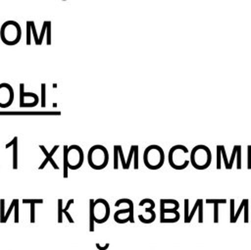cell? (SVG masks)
I'll use <instances>...</instances> for the list:
<instances>
[{
  "instance_id": "1",
  "label": "cell",
  "mask_w": 251,
  "mask_h": 250,
  "mask_svg": "<svg viewBox=\"0 0 251 250\" xmlns=\"http://www.w3.org/2000/svg\"><path fill=\"white\" fill-rule=\"evenodd\" d=\"M86 158L89 167L96 171L105 169L110 160L108 149L101 144L91 146L87 152Z\"/></svg>"
},
{
  "instance_id": "9",
  "label": "cell",
  "mask_w": 251,
  "mask_h": 250,
  "mask_svg": "<svg viewBox=\"0 0 251 250\" xmlns=\"http://www.w3.org/2000/svg\"><path fill=\"white\" fill-rule=\"evenodd\" d=\"M25 84H20V107L33 108L39 102V97L33 92H25Z\"/></svg>"
},
{
  "instance_id": "12",
  "label": "cell",
  "mask_w": 251,
  "mask_h": 250,
  "mask_svg": "<svg viewBox=\"0 0 251 250\" xmlns=\"http://www.w3.org/2000/svg\"><path fill=\"white\" fill-rule=\"evenodd\" d=\"M179 208V203L175 199H161L160 200V215L172 214L176 216H180L177 212Z\"/></svg>"
},
{
  "instance_id": "33",
  "label": "cell",
  "mask_w": 251,
  "mask_h": 250,
  "mask_svg": "<svg viewBox=\"0 0 251 250\" xmlns=\"http://www.w3.org/2000/svg\"><path fill=\"white\" fill-rule=\"evenodd\" d=\"M95 246L98 250H107L110 247V243H106L105 245H101L100 243H95Z\"/></svg>"
},
{
  "instance_id": "21",
  "label": "cell",
  "mask_w": 251,
  "mask_h": 250,
  "mask_svg": "<svg viewBox=\"0 0 251 250\" xmlns=\"http://www.w3.org/2000/svg\"><path fill=\"white\" fill-rule=\"evenodd\" d=\"M29 24H30V30H31V33L33 34L34 36V41H35V44L38 45L39 43V36L37 35V32H36V28H35V24L33 21H29Z\"/></svg>"
},
{
  "instance_id": "6",
  "label": "cell",
  "mask_w": 251,
  "mask_h": 250,
  "mask_svg": "<svg viewBox=\"0 0 251 250\" xmlns=\"http://www.w3.org/2000/svg\"><path fill=\"white\" fill-rule=\"evenodd\" d=\"M188 154V149L184 145L177 144L169 150L168 161L169 165L175 170H184L189 164V159H186L184 155Z\"/></svg>"
},
{
  "instance_id": "11",
  "label": "cell",
  "mask_w": 251,
  "mask_h": 250,
  "mask_svg": "<svg viewBox=\"0 0 251 250\" xmlns=\"http://www.w3.org/2000/svg\"><path fill=\"white\" fill-rule=\"evenodd\" d=\"M39 148H40L41 151L43 152V155H44L45 158H44V160L42 161L41 165L38 167V170H43V169L47 166V164H51V166H52V168H53L54 170H59V166L56 164V162H55L54 159H53V155L56 153L57 149L59 148V145H58V144L54 145L53 148H52L50 151H48V150L46 149V147H45L44 145H42V144L39 145Z\"/></svg>"
},
{
  "instance_id": "27",
  "label": "cell",
  "mask_w": 251,
  "mask_h": 250,
  "mask_svg": "<svg viewBox=\"0 0 251 250\" xmlns=\"http://www.w3.org/2000/svg\"><path fill=\"white\" fill-rule=\"evenodd\" d=\"M30 205V214H29V217H30V224H34L35 223V204H29Z\"/></svg>"
},
{
  "instance_id": "34",
  "label": "cell",
  "mask_w": 251,
  "mask_h": 250,
  "mask_svg": "<svg viewBox=\"0 0 251 250\" xmlns=\"http://www.w3.org/2000/svg\"><path fill=\"white\" fill-rule=\"evenodd\" d=\"M63 1H66V0H63Z\"/></svg>"
},
{
  "instance_id": "26",
  "label": "cell",
  "mask_w": 251,
  "mask_h": 250,
  "mask_svg": "<svg viewBox=\"0 0 251 250\" xmlns=\"http://www.w3.org/2000/svg\"><path fill=\"white\" fill-rule=\"evenodd\" d=\"M5 199L1 198L0 199V222L4 219V216H5Z\"/></svg>"
},
{
  "instance_id": "16",
  "label": "cell",
  "mask_w": 251,
  "mask_h": 250,
  "mask_svg": "<svg viewBox=\"0 0 251 250\" xmlns=\"http://www.w3.org/2000/svg\"><path fill=\"white\" fill-rule=\"evenodd\" d=\"M6 148L12 147V168L18 169V136H15L10 142L5 145Z\"/></svg>"
},
{
  "instance_id": "24",
  "label": "cell",
  "mask_w": 251,
  "mask_h": 250,
  "mask_svg": "<svg viewBox=\"0 0 251 250\" xmlns=\"http://www.w3.org/2000/svg\"><path fill=\"white\" fill-rule=\"evenodd\" d=\"M133 169H138V145H135L134 148V156H133Z\"/></svg>"
},
{
  "instance_id": "30",
  "label": "cell",
  "mask_w": 251,
  "mask_h": 250,
  "mask_svg": "<svg viewBox=\"0 0 251 250\" xmlns=\"http://www.w3.org/2000/svg\"><path fill=\"white\" fill-rule=\"evenodd\" d=\"M221 155H222L221 147H220V145H218L217 146V169L218 170L221 169Z\"/></svg>"
},
{
  "instance_id": "18",
  "label": "cell",
  "mask_w": 251,
  "mask_h": 250,
  "mask_svg": "<svg viewBox=\"0 0 251 250\" xmlns=\"http://www.w3.org/2000/svg\"><path fill=\"white\" fill-rule=\"evenodd\" d=\"M202 203H203V200H202V199L196 200V202H195V204H194V206H193L191 212L188 213V215H187L186 218H184V223H190V222H191L193 216L195 215V212L197 211V209L200 207V205H201Z\"/></svg>"
},
{
  "instance_id": "22",
  "label": "cell",
  "mask_w": 251,
  "mask_h": 250,
  "mask_svg": "<svg viewBox=\"0 0 251 250\" xmlns=\"http://www.w3.org/2000/svg\"><path fill=\"white\" fill-rule=\"evenodd\" d=\"M46 84L41 83V107L44 108L46 106Z\"/></svg>"
},
{
  "instance_id": "7",
  "label": "cell",
  "mask_w": 251,
  "mask_h": 250,
  "mask_svg": "<svg viewBox=\"0 0 251 250\" xmlns=\"http://www.w3.org/2000/svg\"><path fill=\"white\" fill-rule=\"evenodd\" d=\"M63 153L66 155L68 168L70 170L75 171L81 168L84 162V154L83 150L80 146L73 144L71 146L64 145L63 146Z\"/></svg>"
},
{
  "instance_id": "29",
  "label": "cell",
  "mask_w": 251,
  "mask_h": 250,
  "mask_svg": "<svg viewBox=\"0 0 251 250\" xmlns=\"http://www.w3.org/2000/svg\"><path fill=\"white\" fill-rule=\"evenodd\" d=\"M47 39H46V43L47 45L51 44V22L48 21V25H47Z\"/></svg>"
},
{
  "instance_id": "28",
  "label": "cell",
  "mask_w": 251,
  "mask_h": 250,
  "mask_svg": "<svg viewBox=\"0 0 251 250\" xmlns=\"http://www.w3.org/2000/svg\"><path fill=\"white\" fill-rule=\"evenodd\" d=\"M24 204H41L43 203V199H23Z\"/></svg>"
},
{
  "instance_id": "2",
  "label": "cell",
  "mask_w": 251,
  "mask_h": 250,
  "mask_svg": "<svg viewBox=\"0 0 251 250\" xmlns=\"http://www.w3.org/2000/svg\"><path fill=\"white\" fill-rule=\"evenodd\" d=\"M189 161L194 169L205 170L211 165L212 152L206 145H196L189 153Z\"/></svg>"
},
{
  "instance_id": "13",
  "label": "cell",
  "mask_w": 251,
  "mask_h": 250,
  "mask_svg": "<svg viewBox=\"0 0 251 250\" xmlns=\"http://www.w3.org/2000/svg\"><path fill=\"white\" fill-rule=\"evenodd\" d=\"M74 202H75L74 199H70V200L67 202L66 207L64 208V207H63V199H61V198L58 199V220H57V222H58L59 224H62V223H63V215H65V216L67 217V220H68V222H69L70 224H74V223H75V221H74V219L72 218L71 214L68 212L69 209H70V207H71V205L74 204Z\"/></svg>"
},
{
  "instance_id": "23",
  "label": "cell",
  "mask_w": 251,
  "mask_h": 250,
  "mask_svg": "<svg viewBox=\"0 0 251 250\" xmlns=\"http://www.w3.org/2000/svg\"><path fill=\"white\" fill-rule=\"evenodd\" d=\"M47 25H48V21H45L43 23V25H42V28H41V31H40V34H39V43L38 45H41L42 43V40H43V36L47 30Z\"/></svg>"
},
{
  "instance_id": "8",
  "label": "cell",
  "mask_w": 251,
  "mask_h": 250,
  "mask_svg": "<svg viewBox=\"0 0 251 250\" xmlns=\"http://www.w3.org/2000/svg\"><path fill=\"white\" fill-rule=\"evenodd\" d=\"M121 204H126L128 208L126 209H120L115 212L114 214V221L117 224H126L127 222L133 224L134 223V217H133V202L131 199L128 198H121L116 201L115 206L119 207Z\"/></svg>"
},
{
  "instance_id": "4",
  "label": "cell",
  "mask_w": 251,
  "mask_h": 250,
  "mask_svg": "<svg viewBox=\"0 0 251 250\" xmlns=\"http://www.w3.org/2000/svg\"><path fill=\"white\" fill-rule=\"evenodd\" d=\"M165 162V152L159 145L152 144L145 148L143 152V163L149 170H159Z\"/></svg>"
},
{
  "instance_id": "14",
  "label": "cell",
  "mask_w": 251,
  "mask_h": 250,
  "mask_svg": "<svg viewBox=\"0 0 251 250\" xmlns=\"http://www.w3.org/2000/svg\"><path fill=\"white\" fill-rule=\"evenodd\" d=\"M12 211H14V222H15V224H18L20 222V201H19V199H13L12 200L8 210L5 212L4 219L0 222L1 224L7 223L9 217L11 216Z\"/></svg>"
},
{
  "instance_id": "25",
  "label": "cell",
  "mask_w": 251,
  "mask_h": 250,
  "mask_svg": "<svg viewBox=\"0 0 251 250\" xmlns=\"http://www.w3.org/2000/svg\"><path fill=\"white\" fill-rule=\"evenodd\" d=\"M31 30H30V24L29 21H26V44L30 45L31 43Z\"/></svg>"
},
{
  "instance_id": "5",
  "label": "cell",
  "mask_w": 251,
  "mask_h": 250,
  "mask_svg": "<svg viewBox=\"0 0 251 250\" xmlns=\"http://www.w3.org/2000/svg\"><path fill=\"white\" fill-rule=\"evenodd\" d=\"M22 37L20 25L15 21H6L0 27V39L6 45H16Z\"/></svg>"
},
{
  "instance_id": "3",
  "label": "cell",
  "mask_w": 251,
  "mask_h": 250,
  "mask_svg": "<svg viewBox=\"0 0 251 250\" xmlns=\"http://www.w3.org/2000/svg\"><path fill=\"white\" fill-rule=\"evenodd\" d=\"M111 214V208L109 202L103 198L89 199V218H91L95 224L106 223Z\"/></svg>"
},
{
  "instance_id": "15",
  "label": "cell",
  "mask_w": 251,
  "mask_h": 250,
  "mask_svg": "<svg viewBox=\"0 0 251 250\" xmlns=\"http://www.w3.org/2000/svg\"><path fill=\"white\" fill-rule=\"evenodd\" d=\"M119 160L122 163V168L124 170H126V161L125 156H124L123 148H122L121 145H115L114 146V169L115 170L119 169Z\"/></svg>"
},
{
  "instance_id": "20",
  "label": "cell",
  "mask_w": 251,
  "mask_h": 250,
  "mask_svg": "<svg viewBox=\"0 0 251 250\" xmlns=\"http://www.w3.org/2000/svg\"><path fill=\"white\" fill-rule=\"evenodd\" d=\"M134 148H135V145H131V146H130V149H129V152H128V157H127V160H126V170H128V169H129L131 160L133 159V156H134Z\"/></svg>"
},
{
  "instance_id": "19",
  "label": "cell",
  "mask_w": 251,
  "mask_h": 250,
  "mask_svg": "<svg viewBox=\"0 0 251 250\" xmlns=\"http://www.w3.org/2000/svg\"><path fill=\"white\" fill-rule=\"evenodd\" d=\"M247 204H248V199H243V200L241 201V203H240V205H239V208L237 209L236 214H234L233 223H236V222H237L238 217H239V215L241 214V211H242V210H244V208H245V206H246ZM233 223H232V224H233Z\"/></svg>"
},
{
  "instance_id": "17",
  "label": "cell",
  "mask_w": 251,
  "mask_h": 250,
  "mask_svg": "<svg viewBox=\"0 0 251 250\" xmlns=\"http://www.w3.org/2000/svg\"><path fill=\"white\" fill-rule=\"evenodd\" d=\"M206 203H214V223H218L219 222V209H218V205L219 204H225L226 203V199H207Z\"/></svg>"
},
{
  "instance_id": "10",
  "label": "cell",
  "mask_w": 251,
  "mask_h": 250,
  "mask_svg": "<svg viewBox=\"0 0 251 250\" xmlns=\"http://www.w3.org/2000/svg\"><path fill=\"white\" fill-rule=\"evenodd\" d=\"M14 101V90L9 83L0 84V108H8Z\"/></svg>"
},
{
  "instance_id": "32",
  "label": "cell",
  "mask_w": 251,
  "mask_h": 250,
  "mask_svg": "<svg viewBox=\"0 0 251 250\" xmlns=\"http://www.w3.org/2000/svg\"><path fill=\"white\" fill-rule=\"evenodd\" d=\"M233 218H234V200L230 199V223L233 222Z\"/></svg>"
},
{
  "instance_id": "31",
  "label": "cell",
  "mask_w": 251,
  "mask_h": 250,
  "mask_svg": "<svg viewBox=\"0 0 251 250\" xmlns=\"http://www.w3.org/2000/svg\"><path fill=\"white\" fill-rule=\"evenodd\" d=\"M221 147V152H222V155L224 157V161H225V165H226V170H229V164H228V161L226 159V151H225V147L223 145H220Z\"/></svg>"
}]
</instances>
